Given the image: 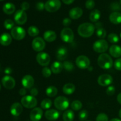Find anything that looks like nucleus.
<instances>
[{
    "instance_id": "3",
    "label": "nucleus",
    "mask_w": 121,
    "mask_h": 121,
    "mask_svg": "<svg viewBox=\"0 0 121 121\" xmlns=\"http://www.w3.org/2000/svg\"><path fill=\"white\" fill-rule=\"evenodd\" d=\"M54 104L57 109L59 111H65L69 106V101L67 98L60 96L55 99Z\"/></svg>"
},
{
    "instance_id": "51",
    "label": "nucleus",
    "mask_w": 121,
    "mask_h": 121,
    "mask_svg": "<svg viewBox=\"0 0 121 121\" xmlns=\"http://www.w3.org/2000/svg\"><path fill=\"white\" fill-rule=\"evenodd\" d=\"M117 100L119 102V104L121 105V93H119L118 95L117 96Z\"/></svg>"
},
{
    "instance_id": "46",
    "label": "nucleus",
    "mask_w": 121,
    "mask_h": 121,
    "mask_svg": "<svg viewBox=\"0 0 121 121\" xmlns=\"http://www.w3.org/2000/svg\"><path fill=\"white\" fill-rule=\"evenodd\" d=\"M21 9L23 11H26L27 9H29L30 8V4L27 2H23L21 5Z\"/></svg>"
},
{
    "instance_id": "12",
    "label": "nucleus",
    "mask_w": 121,
    "mask_h": 121,
    "mask_svg": "<svg viewBox=\"0 0 121 121\" xmlns=\"http://www.w3.org/2000/svg\"><path fill=\"white\" fill-rule=\"evenodd\" d=\"M14 20L18 25H23L27 22V15L24 11L19 9L17 11L14 15Z\"/></svg>"
},
{
    "instance_id": "53",
    "label": "nucleus",
    "mask_w": 121,
    "mask_h": 121,
    "mask_svg": "<svg viewBox=\"0 0 121 121\" xmlns=\"http://www.w3.org/2000/svg\"><path fill=\"white\" fill-rule=\"evenodd\" d=\"M110 121H121L119 119H118V118H113V119H111Z\"/></svg>"
},
{
    "instance_id": "30",
    "label": "nucleus",
    "mask_w": 121,
    "mask_h": 121,
    "mask_svg": "<svg viewBox=\"0 0 121 121\" xmlns=\"http://www.w3.org/2000/svg\"><path fill=\"white\" fill-rule=\"evenodd\" d=\"M58 92L57 89L53 86H49L46 89V93L48 97H54L57 95Z\"/></svg>"
},
{
    "instance_id": "37",
    "label": "nucleus",
    "mask_w": 121,
    "mask_h": 121,
    "mask_svg": "<svg viewBox=\"0 0 121 121\" xmlns=\"http://www.w3.org/2000/svg\"><path fill=\"white\" fill-rule=\"evenodd\" d=\"M4 27L7 30H12L14 28V21L13 20H10V19H7L4 21Z\"/></svg>"
},
{
    "instance_id": "13",
    "label": "nucleus",
    "mask_w": 121,
    "mask_h": 121,
    "mask_svg": "<svg viewBox=\"0 0 121 121\" xmlns=\"http://www.w3.org/2000/svg\"><path fill=\"white\" fill-rule=\"evenodd\" d=\"M113 82V78L108 74H101L98 79V83L101 86H108Z\"/></svg>"
},
{
    "instance_id": "26",
    "label": "nucleus",
    "mask_w": 121,
    "mask_h": 121,
    "mask_svg": "<svg viewBox=\"0 0 121 121\" xmlns=\"http://www.w3.org/2000/svg\"><path fill=\"white\" fill-rule=\"evenodd\" d=\"M76 90V87L73 83H67L64 85L63 87V92L67 95L73 94Z\"/></svg>"
},
{
    "instance_id": "57",
    "label": "nucleus",
    "mask_w": 121,
    "mask_h": 121,
    "mask_svg": "<svg viewBox=\"0 0 121 121\" xmlns=\"http://www.w3.org/2000/svg\"><path fill=\"white\" fill-rule=\"evenodd\" d=\"M4 1V0H0V1Z\"/></svg>"
},
{
    "instance_id": "43",
    "label": "nucleus",
    "mask_w": 121,
    "mask_h": 121,
    "mask_svg": "<svg viewBox=\"0 0 121 121\" xmlns=\"http://www.w3.org/2000/svg\"><path fill=\"white\" fill-rule=\"evenodd\" d=\"M106 94L108 95H113L115 93V88L114 86H110L106 89Z\"/></svg>"
},
{
    "instance_id": "9",
    "label": "nucleus",
    "mask_w": 121,
    "mask_h": 121,
    "mask_svg": "<svg viewBox=\"0 0 121 121\" xmlns=\"http://www.w3.org/2000/svg\"><path fill=\"white\" fill-rule=\"evenodd\" d=\"M31 46L34 51L40 53L46 47V43L42 38L35 37L32 41Z\"/></svg>"
},
{
    "instance_id": "33",
    "label": "nucleus",
    "mask_w": 121,
    "mask_h": 121,
    "mask_svg": "<svg viewBox=\"0 0 121 121\" xmlns=\"http://www.w3.org/2000/svg\"><path fill=\"white\" fill-rule=\"evenodd\" d=\"M71 108L74 111H79L82 108V104L79 100H74L71 104Z\"/></svg>"
},
{
    "instance_id": "52",
    "label": "nucleus",
    "mask_w": 121,
    "mask_h": 121,
    "mask_svg": "<svg viewBox=\"0 0 121 121\" xmlns=\"http://www.w3.org/2000/svg\"><path fill=\"white\" fill-rule=\"evenodd\" d=\"M95 27H96V28H97V29H98V28H100V27H102L101 22H97V23L96 24V25H95Z\"/></svg>"
},
{
    "instance_id": "47",
    "label": "nucleus",
    "mask_w": 121,
    "mask_h": 121,
    "mask_svg": "<svg viewBox=\"0 0 121 121\" xmlns=\"http://www.w3.org/2000/svg\"><path fill=\"white\" fill-rule=\"evenodd\" d=\"M71 22H72V21H71L70 18H66L63 21V24L65 27H68V26H69L71 24Z\"/></svg>"
},
{
    "instance_id": "39",
    "label": "nucleus",
    "mask_w": 121,
    "mask_h": 121,
    "mask_svg": "<svg viewBox=\"0 0 121 121\" xmlns=\"http://www.w3.org/2000/svg\"><path fill=\"white\" fill-rule=\"evenodd\" d=\"M109 118L107 115L104 113H100L97 116L96 121H108Z\"/></svg>"
},
{
    "instance_id": "36",
    "label": "nucleus",
    "mask_w": 121,
    "mask_h": 121,
    "mask_svg": "<svg viewBox=\"0 0 121 121\" xmlns=\"http://www.w3.org/2000/svg\"><path fill=\"white\" fill-rule=\"evenodd\" d=\"M96 35L100 39H105L106 36V31L103 27L98 28L96 31Z\"/></svg>"
},
{
    "instance_id": "49",
    "label": "nucleus",
    "mask_w": 121,
    "mask_h": 121,
    "mask_svg": "<svg viewBox=\"0 0 121 121\" xmlns=\"http://www.w3.org/2000/svg\"><path fill=\"white\" fill-rule=\"evenodd\" d=\"M19 93H20V95L24 96L26 95V93H27V91H26V88H24H24H21L20 89V91H19Z\"/></svg>"
},
{
    "instance_id": "29",
    "label": "nucleus",
    "mask_w": 121,
    "mask_h": 121,
    "mask_svg": "<svg viewBox=\"0 0 121 121\" xmlns=\"http://www.w3.org/2000/svg\"><path fill=\"white\" fill-rule=\"evenodd\" d=\"M74 118V112L72 110H67L63 114V119L64 121H73Z\"/></svg>"
},
{
    "instance_id": "20",
    "label": "nucleus",
    "mask_w": 121,
    "mask_h": 121,
    "mask_svg": "<svg viewBox=\"0 0 121 121\" xmlns=\"http://www.w3.org/2000/svg\"><path fill=\"white\" fill-rule=\"evenodd\" d=\"M12 36L9 34L4 33L0 36V44L4 46H8L11 43Z\"/></svg>"
},
{
    "instance_id": "14",
    "label": "nucleus",
    "mask_w": 121,
    "mask_h": 121,
    "mask_svg": "<svg viewBox=\"0 0 121 121\" xmlns=\"http://www.w3.org/2000/svg\"><path fill=\"white\" fill-rule=\"evenodd\" d=\"M2 84L7 89H12L15 86V81L10 76H5L2 79Z\"/></svg>"
},
{
    "instance_id": "56",
    "label": "nucleus",
    "mask_w": 121,
    "mask_h": 121,
    "mask_svg": "<svg viewBox=\"0 0 121 121\" xmlns=\"http://www.w3.org/2000/svg\"><path fill=\"white\" fill-rule=\"evenodd\" d=\"M120 4H121V0H120Z\"/></svg>"
},
{
    "instance_id": "8",
    "label": "nucleus",
    "mask_w": 121,
    "mask_h": 121,
    "mask_svg": "<svg viewBox=\"0 0 121 121\" xmlns=\"http://www.w3.org/2000/svg\"><path fill=\"white\" fill-rule=\"evenodd\" d=\"M36 60L38 63L41 66L46 67L50 63L51 58L49 54L45 52H40L36 56Z\"/></svg>"
},
{
    "instance_id": "50",
    "label": "nucleus",
    "mask_w": 121,
    "mask_h": 121,
    "mask_svg": "<svg viewBox=\"0 0 121 121\" xmlns=\"http://www.w3.org/2000/svg\"><path fill=\"white\" fill-rule=\"evenodd\" d=\"M74 0H62L63 2L67 5L71 4H72L73 2H74Z\"/></svg>"
},
{
    "instance_id": "40",
    "label": "nucleus",
    "mask_w": 121,
    "mask_h": 121,
    "mask_svg": "<svg viewBox=\"0 0 121 121\" xmlns=\"http://www.w3.org/2000/svg\"><path fill=\"white\" fill-rule=\"evenodd\" d=\"M42 74L45 78H49L52 74V70L48 67H45L42 70Z\"/></svg>"
},
{
    "instance_id": "15",
    "label": "nucleus",
    "mask_w": 121,
    "mask_h": 121,
    "mask_svg": "<svg viewBox=\"0 0 121 121\" xmlns=\"http://www.w3.org/2000/svg\"><path fill=\"white\" fill-rule=\"evenodd\" d=\"M42 109L40 108H35L33 109L30 114V118L31 121H39L41 120L43 117Z\"/></svg>"
},
{
    "instance_id": "1",
    "label": "nucleus",
    "mask_w": 121,
    "mask_h": 121,
    "mask_svg": "<svg viewBox=\"0 0 121 121\" xmlns=\"http://www.w3.org/2000/svg\"><path fill=\"white\" fill-rule=\"evenodd\" d=\"M95 27L89 22H85L79 26L78 29V34L83 38H88L92 36L95 31Z\"/></svg>"
},
{
    "instance_id": "45",
    "label": "nucleus",
    "mask_w": 121,
    "mask_h": 121,
    "mask_svg": "<svg viewBox=\"0 0 121 121\" xmlns=\"http://www.w3.org/2000/svg\"><path fill=\"white\" fill-rule=\"evenodd\" d=\"M36 9L39 11H43L45 8V4H44L42 2H39L35 5Z\"/></svg>"
},
{
    "instance_id": "24",
    "label": "nucleus",
    "mask_w": 121,
    "mask_h": 121,
    "mask_svg": "<svg viewBox=\"0 0 121 121\" xmlns=\"http://www.w3.org/2000/svg\"><path fill=\"white\" fill-rule=\"evenodd\" d=\"M109 53L113 57H120L121 56V47L118 45H112L109 48Z\"/></svg>"
},
{
    "instance_id": "11",
    "label": "nucleus",
    "mask_w": 121,
    "mask_h": 121,
    "mask_svg": "<svg viewBox=\"0 0 121 121\" xmlns=\"http://www.w3.org/2000/svg\"><path fill=\"white\" fill-rule=\"evenodd\" d=\"M91 61L86 56L81 55L77 57L76 60V65L81 69H86L90 66Z\"/></svg>"
},
{
    "instance_id": "6",
    "label": "nucleus",
    "mask_w": 121,
    "mask_h": 121,
    "mask_svg": "<svg viewBox=\"0 0 121 121\" xmlns=\"http://www.w3.org/2000/svg\"><path fill=\"white\" fill-rule=\"evenodd\" d=\"M60 37L64 42L67 43H72L74 40V33L72 29L66 27L61 30L60 33Z\"/></svg>"
},
{
    "instance_id": "38",
    "label": "nucleus",
    "mask_w": 121,
    "mask_h": 121,
    "mask_svg": "<svg viewBox=\"0 0 121 121\" xmlns=\"http://www.w3.org/2000/svg\"><path fill=\"white\" fill-rule=\"evenodd\" d=\"M88 112L86 110H83L79 113V118L81 121H84L88 118Z\"/></svg>"
},
{
    "instance_id": "27",
    "label": "nucleus",
    "mask_w": 121,
    "mask_h": 121,
    "mask_svg": "<svg viewBox=\"0 0 121 121\" xmlns=\"http://www.w3.org/2000/svg\"><path fill=\"white\" fill-rule=\"evenodd\" d=\"M3 11L4 12L5 14H8V15H10L13 13H14L15 10V7L14 4L11 2H7V3L5 4L3 6Z\"/></svg>"
},
{
    "instance_id": "19",
    "label": "nucleus",
    "mask_w": 121,
    "mask_h": 121,
    "mask_svg": "<svg viewBox=\"0 0 121 121\" xmlns=\"http://www.w3.org/2000/svg\"><path fill=\"white\" fill-rule=\"evenodd\" d=\"M83 15V10L80 7H74L69 11V16L73 20H77Z\"/></svg>"
},
{
    "instance_id": "42",
    "label": "nucleus",
    "mask_w": 121,
    "mask_h": 121,
    "mask_svg": "<svg viewBox=\"0 0 121 121\" xmlns=\"http://www.w3.org/2000/svg\"><path fill=\"white\" fill-rule=\"evenodd\" d=\"M111 8L112 10L115 11H118L119 10H121V5L119 3L117 2H114L111 4Z\"/></svg>"
},
{
    "instance_id": "16",
    "label": "nucleus",
    "mask_w": 121,
    "mask_h": 121,
    "mask_svg": "<svg viewBox=\"0 0 121 121\" xmlns=\"http://www.w3.org/2000/svg\"><path fill=\"white\" fill-rule=\"evenodd\" d=\"M22 105L18 102L13 104L10 108V112L14 117H18L22 113Z\"/></svg>"
},
{
    "instance_id": "17",
    "label": "nucleus",
    "mask_w": 121,
    "mask_h": 121,
    "mask_svg": "<svg viewBox=\"0 0 121 121\" xmlns=\"http://www.w3.org/2000/svg\"><path fill=\"white\" fill-rule=\"evenodd\" d=\"M21 83L24 88L31 89L34 84V79L33 76L29 74H27L22 78Z\"/></svg>"
},
{
    "instance_id": "32",
    "label": "nucleus",
    "mask_w": 121,
    "mask_h": 121,
    "mask_svg": "<svg viewBox=\"0 0 121 121\" xmlns=\"http://www.w3.org/2000/svg\"><path fill=\"white\" fill-rule=\"evenodd\" d=\"M52 106V101L49 99H44L41 102V107L43 109H48Z\"/></svg>"
},
{
    "instance_id": "35",
    "label": "nucleus",
    "mask_w": 121,
    "mask_h": 121,
    "mask_svg": "<svg viewBox=\"0 0 121 121\" xmlns=\"http://www.w3.org/2000/svg\"><path fill=\"white\" fill-rule=\"evenodd\" d=\"M63 67L67 72H72L74 69V65L70 61H65L63 63Z\"/></svg>"
},
{
    "instance_id": "31",
    "label": "nucleus",
    "mask_w": 121,
    "mask_h": 121,
    "mask_svg": "<svg viewBox=\"0 0 121 121\" xmlns=\"http://www.w3.org/2000/svg\"><path fill=\"white\" fill-rule=\"evenodd\" d=\"M28 34L31 37H36L39 34V28L34 26H30L28 29Z\"/></svg>"
},
{
    "instance_id": "2",
    "label": "nucleus",
    "mask_w": 121,
    "mask_h": 121,
    "mask_svg": "<svg viewBox=\"0 0 121 121\" xmlns=\"http://www.w3.org/2000/svg\"><path fill=\"white\" fill-rule=\"evenodd\" d=\"M98 64L102 69H109L113 66V60L108 54L102 53L98 57Z\"/></svg>"
},
{
    "instance_id": "28",
    "label": "nucleus",
    "mask_w": 121,
    "mask_h": 121,
    "mask_svg": "<svg viewBox=\"0 0 121 121\" xmlns=\"http://www.w3.org/2000/svg\"><path fill=\"white\" fill-rule=\"evenodd\" d=\"M100 18V12L98 9H94L89 15V19L92 22H95L99 21Z\"/></svg>"
},
{
    "instance_id": "5",
    "label": "nucleus",
    "mask_w": 121,
    "mask_h": 121,
    "mask_svg": "<svg viewBox=\"0 0 121 121\" xmlns=\"http://www.w3.org/2000/svg\"><path fill=\"white\" fill-rule=\"evenodd\" d=\"M109 44L107 41L104 39L97 40L93 45V48L95 52L98 53H104L108 49Z\"/></svg>"
},
{
    "instance_id": "55",
    "label": "nucleus",
    "mask_w": 121,
    "mask_h": 121,
    "mask_svg": "<svg viewBox=\"0 0 121 121\" xmlns=\"http://www.w3.org/2000/svg\"><path fill=\"white\" fill-rule=\"evenodd\" d=\"M1 85H0V90H1Z\"/></svg>"
},
{
    "instance_id": "25",
    "label": "nucleus",
    "mask_w": 121,
    "mask_h": 121,
    "mask_svg": "<svg viewBox=\"0 0 121 121\" xmlns=\"http://www.w3.org/2000/svg\"><path fill=\"white\" fill-rule=\"evenodd\" d=\"M63 69V64L60 61H55L51 66V70L54 74H59L61 73Z\"/></svg>"
},
{
    "instance_id": "23",
    "label": "nucleus",
    "mask_w": 121,
    "mask_h": 121,
    "mask_svg": "<svg viewBox=\"0 0 121 121\" xmlns=\"http://www.w3.org/2000/svg\"><path fill=\"white\" fill-rule=\"evenodd\" d=\"M67 56V48L64 47H61L57 50L56 53V57L59 61H63L65 60Z\"/></svg>"
},
{
    "instance_id": "18",
    "label": "nucleus",
    "mask_w": 121,
    "mask_h": 121,
    "mask_svg": "<svg viewBox=\"0 0 121 121\" xmlns=\"http://www.w3.org/2000/svg\"><path fill=\"white\" fill-rule=\"evenodd\" d=\"M45 117L48 121H55L60 117V113L56 109H48L45 112Z\"/></svg>"
},
{
    "instance_id": "21",
    "label": "nucleus",
    "mask_w": 121,
    "mask_h": 121,
    "mask_svg": "<svg viewBox=\"0 0 121 121\" xmlns=\"http://www.w3.org/2000/svg\"><path fill=\"white\" fill-rule=\"evenodd\" d=\"M109 20L114 24H119L121 23V13L118 11H114L109 15Z\"/></svg>"
},
{
    "instance_id": "10",
    "label": "nucleus",
    "mask_w": 121,
    "mask_h": 121,
    "mask_svg": "<svg viewBox=\"0 0 121 121\" xmlns=\"http://www.w3.org/2000/svg\"><path fill=\"white\" fill-rule=\"evenodd\" d=\"M11 34L15 40H21L25 37L26 33L25 30L21 27H14L11 30Z\"/></svg>"
},
{
    "instance_id": "48",
    "label": "nucleus",
    "mask_w": 121,
    "mask_h": 121,
    "mask_svg": "<svg viewBox=\"0 0 121 121\" xmlns=\"http://www.w3.org/2000/svg\"><path fill=\"white\" fill-rule=\"evenodd\" d=\"M38 93H39V92H38V90L36 88H32L30 90V94L33 96L35 97V96L37 95Z\"/></svg>"
},
{
    "instance_id": "54",
    "label": "nucleus",
    "mask_w": 121,
    "mask_h": 121,
    "mask_svg": "<svg viewBox=\"0 0 121 121\" xmlns=\"http://www.w3.org/2000/svg\"><path fill=\"white\" fill-rule=\"evenodd\" d=\"M119 117H120V118L121 119V109L120 111H119Z\"/></svg>"
},
{
    "instance_id": "4",
    "label": "nucleus",
    "mask_w": 121,
    "mask_h": 121,
    "mask_svg": "<svg viewBox=\"0 0 121 121\" xmlns=\"http://www.w3.org/2000/svg\"><path fill=\"white\" fill-rule=\"evenodd\" d=\"M21 103L24 107L28 109H31L35 108L37 105V100L33 96L27 95L21 98Z\"/></svg>"
},
{
    "instance_id": "41",
    "label": "nucleus",
    "mask_w": 121,
    "mask_h": 121,
    "mask_svg": "<svg viewBox=\"0 0 121 121\" xmlns=\"http://www.w3.org/2000/svg\"><path fill=\"white\" fill-rule=\"evenodd\" d=\"M95 6V3L93 0H87L85 3V7L88 9H93Z\"/></svg>"
},
{
    "instance_id": "7",
    "label": "nucleus",
    "mask_w": 121,
    "mask_h": 121,
    "mask_svg": "<svg viewBox=\"0 0 121 121\" xmlns=\"http://www.w3.org/2000/svg\"><path fill=\"white\" fill-rule=\"evenodd\" d=\"M61 5L60 0H48L45 3V9L49 13H54L60 9Z\"/></svg>"
},
{
    "instance_id": "58",
    "label": "nucleus",
    "mask_w": 121,
    "mask_h": 121,
    "mask_svg": "<svg viewBox=\"0 0 121 121\" xmlns=\"http://www.w3.org/2000/svg\"></svg>"
},
{
    "instance_id": "22",
    "label": "nucleus",
    "mask_w": 121,
    "mask_h": 121,
    "mask_svg": "<svg viewBox=\"0 0 121 121\" xmlns=\"http://www.w3.org/2000/svg\"><path fill=\"white\" fill-rule=\"evenodd\" d=\"M43 37L45 41L50 43L55 41L57 38V35L54 31L48 30L45 31Z\"/></svg>"
},
{
    "instance_id": "34",
    "label": "nucleus",
    "mask_w": 121,
    "mask_h": 121,
    "mask_svg": "<svg viewBox=\"0 0 121 121\" xmlns=\"http://www.w3.org/2000/svg\"><path fill=\"white\" fill-rule=\"evenodd\" d=\"M108 40L111 43H117L119 41V37L115 33H111L108 36Z\"/></svg>"
},
{
    "instance_id": "44",
    "label": "nucleus",
    "mask_w": 121,
    "mask_h": 121,
    "mask_svg": "<svg viewBox=\"0 0 121 121\" xmlns=\"http://www.w3.org/2000/svg\"><path fill=\"white\" fill-rule=\"evenodd\" d=\"M114 67L117 70L121 71V58L115 60L114 63Z\"/></svg>"
}]
</instances>
